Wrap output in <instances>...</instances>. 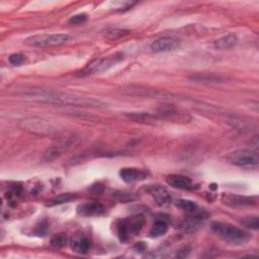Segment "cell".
Returning a JSON list of instances; mask_svg holds the SVG:
<instances>
[{"label": "cell", "instance_id": "obj_1", "mask_svg": "<svg viewBox=\"0 0 259 259\" xmlns=\"http://www.w3.org/2000/svg\"><path fill=\"white\" fill-rule=\"evenodd\" d=\"M24 95L30 100L51 104L90 108H101L105 105V104L101 100L94 99L91 96L50 89H29L24 92Z\"/></svg>", "mask_w": 259, "mask_h": 259}, {"label": "cell", "instance_id": "obj_2", "mask_svg": "<svg viewBox=\"0 0 259 259\" xmlns=\"http://www.w3.org/2000/svg\"><path fill=\"white\" fill-rule=\"evenodd\" d=\"M210 229L221 239L236 245L245 244L251 238L246 231L226 222H213Z\"/></svg>", "mask_w": 259, "mask_h": 259}, {"label": "cell", "instance_id": "obj_3", "mask_svg": "<svg viewBox=\"0 0 259 259\" xmlns=\"http://www.w3.org/2000/svg\"><path fill=\"white\" fill-rule=\"evenodd\" d=\"M21 127L29 133L42 135V136L53 135L59 131L58 125L54 124L53 122L49 120L43 118H37V117L24 119L21 122Z\"/></svg>", "mask_w": 259, "mask_h": 259}, {"label": "cell", "instance_id": "obj_4", "mask_svg": "<svg viewBox=\"0 0 259 259\" xmlns=\"http://www.w3.org/2000/svg\"><path fill=\"white\" fill-rule=\"evenodd\" d=\"M72 37L68 34H41L28 37L26 39L25 44L30 47H57L67 44L71 41Z\"/></svg>", "mask_w": 259, "mask_h": 259}, {"label": "cell", "instance_id": "obj_5", "mask_svg": "<svg viewBox=\"0 0 259 259\" xmlns=\"http://www.w3.org/2000/svg\"><path fill=\"white\" fill-rule=\"evenodd\" d=\"M144 225L145 219L141 215L121 220L118 224V236L120 240L122 242H127L130 238V235H136L140 233Z\"/></svg>", "mask_w": 259, "mask_h": 259}, {"label": "cell", "instance_id": "obj_6", "mask_svg": "<svg viewBox=\"0 0 259 259\" xmlns=\"http://www.w3.org/2000/svg\"><path fill=\"white\" fill-rule=\"evenodd\" d=\"M228 160L231 164L240 167H253L259 162L257 153L247 149H240L232 152L228 156Z\"/></svg>", "mask_w": 259, "mask_h": 259}, {"label": "cell", "instance_id": "obj_7", "mask_svg": "<svg viewBox=\"0 0 259 259\" xmlns=\"http://www.w3.org/2000/svg\"><path fill=\"white\" fill-rule=\"evenodd\" d=\"M122 59V56H111L104 59L96 60L92 63H90L88 66L80 73L81 76H86L90 74H97V73H103L104 71H107L112 66H115V64L118 63Z\"/></svg>", "mask_w": 259, "mask_h": 259}, {"label": "cell", "instance_id": "obj_8", "mask_svg": "<svg viewBox=\"0 0 259 259\" xmlns=\"http://www.w3.org/2000/svg\"><path fill=\"white\" fill-rule=\"evenodd\" d=\"M148 176V172L143 169H138L135 167H126L120 170V177L122 181L127 183H133L137 181H144Z\"/></svg>", "mask_w": 259, "mask_h": 259}, {"label": "cell", "instance_id": "obj_9", "mask_svg": "<svg viewBox=\"0 0 259 259\" xmlns=\"http://www.w3.org/2000/svg\"><path fill=\"white\" fill-rule=\"evenodd\" d=\"M178 46H180V42L177 40L169 37H164L155 40L151 44L150 48L154 53H163L174 51L175 49L178 48Z\"/></svg>", "mask_w": 259, "mask_h": 259}, {"label": "cell", "instance_id": "obj_10", "mask_svg": "<svg viewBox=\"0 0 259 259\" xmlns=\"http://www.w3.org/2000/svg\"><path fill=\"white\" fill-rule=\"evenodd\" d=\"M105 209L103 205L96 202L85 203L77 207L78 215L82 217H96L104 214Z\"/></svg>", "mask_w": 259, "mask_h": 259}, {"label": "cell", "instance_id": "obj_11", "mask_svg": "<svg viewBox=\"0 0 259 259\" xmlns=\"http://www.w3.org/2000/svg\"><path fill=\"white\" fill-rule=\"evenodd\" d=\"M147 191L158 206H161V207L167 206L171 201V196H170L169 191L163 186L152 185L148 187Z\"/></svg>", "mask_w": 259, "mask_h": 259}, {"label": "cell", "instance_id": "obj_12", "mask_svg": "<svg viewBox=\"0 0 259 259\" xmlns=\"http://www.w3.org/2000/svg\"><path fill=\"white\" fill-rule=\"evenodd\" d=\"M124 91L127 94H131L135 96H143V97H149V99H156V97H161L165 96L167 93L158 91L157 89H151V88H146V87H141V86H130Z\"/></svg>", "mask_w": 259, "mask_h": 259}, {"label": "cell", "instance_id": "obj_13", "mask_svg": "<svg viewBox=\"0 0 259 259\" xmlns=\"http://www.w3.org/2000/svg\"><path fill=\"white\" fill-rule=\"evenodd\" d=\"M168 185L178 189H189L192 186V181L189 177L181 174H171L166 177Z\"/></svg>", "mask_w": 259, "mask_h": 259}, {"label": "cell", "instance_id": "obj_14", "mask_svg": "<svg viewBox=\"0 0 259 259\" xmlns=\"http://www.w3.org/2000/svg\"><path fill=\"white\" fill-rule=\"evenodd\" d=\"M223 201L225 202L226 205L231 206V207L252 206L256 203L254 198L237 196V194H227V196L223 197Z\"/></svg>", "mask_w": 259, "mask_h": 259}, {"label": "cell", "instance_id": "obj_15", "mask_svg": "<svg viewBox=\"0 0 259 259\" xmlns=\"http://www.w3.org/2000/svg\"><path fill=\"white\" fill-rule=\"evenodd\" d=\"M90 240L83 234L76 235L71 241V247L74 252L85 254L90 249Z\"/></svg>", "mask_w": 259, "mask_h": 259}, {"label": "cell", "instance_id": "obj_16", "mask_svg": "<svg viewBox=\"0 0 259 259\" xmlns=\"http://www.w3.org/2000/svg\"><path fill=\"white\" fill-rule=\"evenodd\" d=\"M168 219H164V216H161L159 218H156L152 228L149 232L150 237L152 238H158L163 236L168 231Z\"/></svg>", "mask_w": 259, "mask_h": 259}, {"label": "cell", "instance_id": "obj_17", "mask_svg": "<svg viewBox=\"0 0 259 259\" xmlns=\"http://www.w3.org/2000/svg\"><path fill=\"white\" fill-rule=\"evenodd\" d=\"M126 117L134 122L143 124H155L160 120L157 115H152L149 112H130L126 113Z\"/></svg>", "mask_w": 259, "mask_h": 259}, {"label": "cell", "instance_id": "obj_18", "mask_svg": "<svg viewBox=\"0 0 259 259\" xmlns=\"http://www.w3.org/2000/svg\"><path fill=\"white\" fill-rule=\"evenodd\" d=\"M191 80L196 81V82H203V83H219V82H224L226 80L224 77L216 74H196L189 77Z\"/></svg>", "mask_w": 259, "mask_h": 259}, {"label": "cell", "instance_id": "obj_19", "mask_svg": "<svg viewBox=\"0 0 259 259\" xmlns=\"http://www.w3.org/2000/svg\"><path fill=\"white\" fill-rule=\"evenodd\" d=\"M236 43H237L236 35L228 34L216 40L214 45L217 49H220V50H227V49L233 48L236 45Z\"/></svg>", "mask_w": 259, "mask_h": 259}, {"label": "cell", "instance_id": "obj_20", "mask_svg": "<svg viewBox=\"0 0 259 259\" xmlns=\"http://www.w3.org/2000/svg\"><path fill=\"white\" fill-rule=\"evenodd\" d=\"M203 220H204V218H202V217H194V218H190V219H188L187 221H185V222L181 225V230H182L184 233H187V234L197 232V231L200 229V227H201V225H202Z\"/></svg>", "mask_w": 259, "mask_h": 259}, {"label": "cell", "instance_id": "obj_21", "mask_svg": "<svg viewBox=\"0 0 259 259\" xmlns=\"http://www.w3.org/2000/svg\"><path fill=\"white\" fill-rule=\"evenodd\" d=\"M77 198V196L75 193H63V194H59V196L49 200L47 202V206L48 207H55V206H59V205H63V204H67L73 200H75Z\"/></svg>", "mask_w": 259, "mask_h": 259}, {"label": "cell", "instance_id": "obj_22", "mask_svg": "<svg viewBox=\"0 0 259 259\" xmlns=\"http://www.w3.org/2000/svg\"><path fill=\"white\" fill-rule=\"evenodd\" d=\"M136 2L133 1H128V0H113V1H109L106 3V6L110 9L121 11L131 8L133 5H135Z\"/></svg>", "mask_w": 259, "mask_h": 259}, {"label": "cell", "instance_id": "obj_23", "mask_svg": "<svg viewBox=\"0 0 259 259\" xmlns=\"http://www.w3.org/2000/svg\"><path fill=\"white\" fill-rule=\"evenodd\" d=\"M62 152L63 149L60 147V146H53V147L46 150V152L44 153V159L47 162H51L57 159L58 157H60L62 155Z\"/></svg>", "mask_w": 259, "mask_h": 259}, {"label": "cell", "instance_id": "obj_24", "mask_svg": "<svg viewBox=\"0 0 259 259\" xmlns=\"http://www.w3.org/2000/svg\"><path fill=\"white\" fill-rule=\"evenodd\" d=\"M176 205L178 207L185 210V212H188V213H194L199 207V206L196 202L190 201V200H180L177 202Z\"/></svg>", "mask_w": 259, "mask_h": 259}, {"label": "cell", "instance_id": "obj_25", "mask_svg": "<svg viewBox=\"0 0 259 259\" xmlns=\"http://www.w3.org/2000/svg\"><path fill=\"white\" fill-rule=\"evenodd\" d=\"M67 241H68V238H67L66 234H64V233L56 234L51 239V245L54 248L60 249L67 244Z\"/></svg>", "mask_w": 259, "mask_h": 259}, {"label": "cell", "instance_id": "obj_26", "mask_svg": "<svg viewBox=\"0 0 259 259\" xmlns=\"http://www.w3.org/2000/svg\"><path fill=\"white\" fill-rule=\"evenodd\" d=\"M241 223L245 227H247V228H251L253 230H257L258 227H259L258 217H256V216H250V217L243 218Z\"/></svg>", "mask_w": 259, "mask_h": 259}, {"label": "cell", "instance_id": "obj_27", "mask_svg": "<svg viewBox=\"0 0 259 259\" xmlns=\"http://www.w3.org/2000/svg\"><path fill=\"white\" fill-rule=\"evenodd\" d=\"M130 34L129 30H126V29H120V28H113V29H110L106 32V36L111 39V40H115V39H118V38H121V37H124V36H127Z\"/></svg>", "mask_w": 259, "mask_h": 259}, {"label": "cell", "instance_id": "obj_28", "mask_svg": "<svg viewBox=\"0 0 259 259\" xmlns=\"http://www.w3.org/2000/svg\"><path fill=\"white\" fill-rule=\"evenodd\" d=\"M87 21V15L85 13H80L76 14L69 20V23L71 25H81Z\"/></svg>", "mask_w": 259, "mask_h": 259}, {"label": "cell", "instance_id": "obj_29", "mask_svg": "<svg viewBox=\"0 0 259 259\" xmlns=\"http://www.w3.org/2000/svg\"><path fill=\"white\" fill-rule=\"evenodd\" d=\"M9 62L14 65V66H19V65L23 64L25 61V56L21 53H15L9 56Z\"/></svg>", "mask_w": 259, "mask_h": 259}, {"label": "cell", "instance_id": "obj_30", "mask_svg": "<svg viewBox=\"0 0 259 259\" xmlns=\"http://www.w3.org/2000/svg\"><path fill=\"white\" fill-rule=\"evenodd\" d=\"M47 230H48V224L46 222H42L40 224V226L37 228V233L39 235H44V234H46Z\"/></svg>", "mask_w": 259, "mask_h": 259}, {"label": "cell", "instance_id": "obj_31", "mask_svg": "<svg viewBox=\"0 0 259 259\" xmlns=\"http://www.w3.org/2000/svg\"><path fill=\"white\" fill-rule=\"evenodd\" d=\"M135 248H136L137 250H139V251H144L145 248H146V246L143 244V242H139L138 244L135 246Z\"/></svg>", "mask_w": 259, "mask_h": 259}]
</instances>
